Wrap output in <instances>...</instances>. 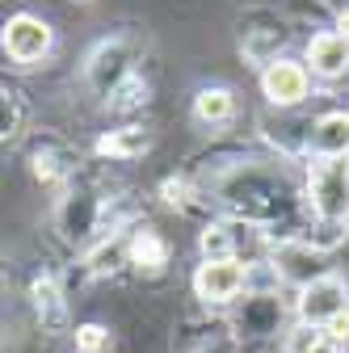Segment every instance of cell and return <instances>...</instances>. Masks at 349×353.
Masks as SVG:
<instances>
[{
	"instance_id": "obj_11",
	"label": "cell",
	"mask_w": 349,
	"mask_h": 353,
	"mask_svg": "<svg viewBox=\"0 0 349 353\" xmlns=\"http://www.w3.org/2000/svg\"><path fill=\"white\" fill-rule=\"evenodd\" d=\"M130 256H135L139 265H148V270H160L164 256H168V248H164V240L156 232H139L135 244H130Z\"/></svg>"
},
{
	"instance_id": "obj_3",
	"label": "cell",
	"mask_w": 349,
	"mask_h": 353,
	"mask_svg": "<svg viewBox=\"0 0 349 353\" xmlns=\"http://www.w3.org/2000/svg\"><path fill=\"white\" fill-rule=\"evenodd\" d=\"M47 47H51L47 21H38V17H30V13H17V17L5 26V51H9V59L34 63V59L47 55Z\"/></svg>"
},
{
	"instance_id": "obj_13",
	"label": "cell",
	"mask_w": 349,
	"mask_h": 353,
	"mask_svg": "<svg viewBox=\"0 0 349 353\" xmlns=\"http://www.w3.org/2000/svg\"><path fill=\"white\" fill-rule=\"evenodd\" d=\"M320 341H324V336H320V328H312V324H299V328L290 332V341H286V353H312Z\"/></svg>"
},
{
	"instance_id": "obj_16",
	"label": "cell",
	"mask_w": 349,
	"mask_h": 353,
	"mask_svg": "<svg viewBox=\"0 0 349 353\" xmlns=\"http://www.w3.org/2000/svg\"><path fill=\"white\" fill-rule=\"evenodd\" d=\"M337 30H341V38L349 42V13H341V21H337Z\"/></svg>"
},
{
	"instance_id": "obj_12",
	"label": "cell",
	"mask_w": 349,
	"mask_h": 353,
	"mask_svg": "<svg viewBox=\"0 0 349 353\" xmlns=\"http://www.w3.org/2000/svg\"><path fill=\"white\" fill-rule=\"evenodd\" d=\"M202 252H206V261H232V236L223 228L202 232Z\"/></svg>"
},
{
	"instance_id": "obj_1",
	"label": "cell",
	"mask_w": 349,
	"mask_h": 353,
	"mask_svg": "<svg viewBox=\"0 0 349 353\" xmlns=\"http://www.w3.org/2000/svg\"><path fill=\"white\" fill-rule=\"evenodd\" d=\"M312 206L320 219H341L349 210V164L345 160L312 164Z\"/></svg>"
},
{
	"instance_id": "obj_17",
	"label": "cell",
	"mask_w": 349,
	"mask_h": 353,
	"mask_svg": "<svg viewBox=\"0 0 349 353\" xmlns=\"http://www.w3.org/2000/svg\"><path fill=\"white\" fill-rule=\"evenodd\" d=\"M312 353H337V341H320V345H316Z\"/></svg>"
},
{
	"instance_id": "obj_4",
	"label": "cell",
	"mask_w": 349,
	"mask_h": 353,
	"mask_svg": "<svg viewBox=\"0 0 349 353\" xmlns=\"http://www.w3.org/2000/svg\"><path fill=\"white\" fill-rule=\"evenodd\" d=\"M240 286H244V270L236 261H206L194 274V290L206 303H228V299L240 294Z\"/></svg>"
},
{
	"instance_id": "obj_15",
	"label": "cell",
	"mask_w": 349,
	"mask_h": 353,
	"mask_svg": "<svg viewBox=\"0 0 349 353\" xmlns=\"http://www.w3.org/2000/svg\"><path fill=\"white\" fill-rule=\"evenodd\" d=\"M324 332H328L332 341H349V312H341V316H337V320H332Z\"/></svg>"
},
{
	"instance_id": "obj_2",
	"label": "cell",
	"mask_w": 349,
	"mask_h": 353,
	"mask_svg": "<svg viewBox=\"0 0 349 353\" xmlns=\"http://www.w3.org/2000/svg\"><path fill=\"white\" fill-rule=\"evenodd\" d=\"M341 312H345V282L337 274H324L312 286H303V299H299V320L303 324L328 328Z\"/></svg>"
},
{
	"instance_id": "obj_14",
	"label": "cell",
	"mask_w": 349,
	"mask_h": 353,
	"mask_svg": "<svg viewBox=\"0 0 349 353\" xmlns=\"http://www.w3.org/2000/svg\"><path fill=\"white\" fill-rule=\"evenodd\" d=\"M106 328L101 324H84V328H76V345H80V353H101L106 349Z\"/></svg>"
},
{
	"instance_id": "obj_7",
	"label": "cell",
	"mask_w": 349,
	"mask_h": 353,
	"mask_svg": "<svg viewBox=\"0 0 349 353\" xmlns=\"http://www.w3.org/2000/svg\"><path fill=\"white\" fill-rule=\"evenodd\" d=\"M308 63L320 72V76H337L349 68V42L341 34H316L312 47H308Z\"/></svg>"
},
{
	"instance_id": "obj_5",
	"label": "cell",
	"mask_w": 349,
	"mask_h": 353,
	"mask_svg": "<svg viewBox=\"0 0 349 353\" xmlns=\"http://www.w3.org/2000/svg\"><path fill=\"white\" fill-rule=\"evenodd\" d=\"M261 88H266V97L274 105H295L308 97V72H303L299 63H270L266 76H261Z\"/></svg>"
},
{
	"instance_id": "obj_8",
	"label": "cell",
	"mask_w": 349,
	"mask_h": 353,
	"mask_svg": "<svg viewBox=\"0 0 349 353\" xmlns=\"http://www.w3.org/2000/svg\"><path fill=\"white\" fill-rule=\"evenodd\" d=\"M278 265H282L286 278H295V282H303V286H312L316 278H324V274H320V252L308 248V244H286V248L278 252Z\"/></svg>"
},
{
	"instance_id": "obj_9",
	"label": "cell",
	"mask_w": 349,
	"mask_h": 353,
	"mask_svg": "<svg viewBox=\"0 0 349 353\" xmlns=\"http://www.w3.org/2000/svg\"><path fill=\"white\" fill-rule=\"evenodd\" d=\"M97 148L106 156H143L152 148V135H148V130H139V126H130V130H118V135H106Z\"/></svg>"
},
{
	"instance_id": "obj_6",
	"label": "cell",
	"mask_w": 349,
	"mask_h": 353,
	"mask_svg": "<svg viewBox=\"0 0 349 353\" xmlns=\"http://www.w3.org/2000/svg\"><path fill=\"white\" fill-rule=\"evenodd\" d=\"M312 148H316L320 160H341L349 152V114H324L316 122Z\"/></svg>"
},
{
	"instance_id": "obj_10",
	"label": "cell",
	"mask_w": 349,
	"mask_h": 353,
	"mask_svg": "<svg viewBox=\"0 0 349 353\" xmlns=\"http://www.w3.org/2000/svg\"><path fill=\"white\" fill-rule=\"evenodd\" d=\"M194 114L202 122H223L232 114V93H228V88H202L198 101H194Z\"/></svg>"
}]
</instances>
